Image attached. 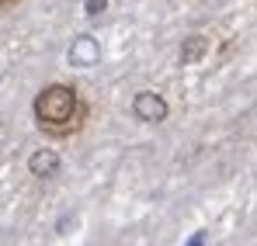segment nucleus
I'll list each match as a JSON object with an SVG mask.
<instances>
[{
	"label": "nucleus",
	"mask_w": 257,
	"mask_h": 246,
	"mask_svg": "<svg viewBox=\"0 0 257 246\" xmlns=\"http://www.w3.org/2000/svg\"><path fill=\"white\" fill-rule=\"evenodd\" d=\"M32 118L45 139H73L87 128L90 104L73 83H45L32 97Z\"/></svg>",
	"instance_id": "obj_1"
},
{
	"label": "nucleus",
	"mask_w": 257,
	"mask_h": 246,
	"mask_svg": "<svg viewBox=\"0 0 257 246\" xmlns=\"http://www.w3.org/2000/svg\"><path fill=\"white\" fill-rule=\"evenodd\" d=\"M132 115H136V122H143V125H160V122H167L171 108H167V101L157 90H143L132 101Z\"/></svg>",
	"instance_id": "obj_2"
},
{
	"label": "nucleus",
	"mask_w": 257,
	"mask_h": 246,
	"mask_svg": "<svg viewBox=\"0 0 257 246\" xmlns=\"http://www.w3.org/2000/svg\"><path fill=\"white\" fill-rule=\"evenodd\" d=\"M59 153L56 149H39V153H32L28 156V173L32 177H39V180H52L56 173H59Z\"/></svg>",
	"instance_id": "obj_3"
},
{
	"label": "nucleus",
	"mask_w": 257,
	"mask_h": 246,
	"mask_svg": "<svg viewBox=\"0 0 257 246\" xmlns=\"http://www.w3.org/2000/svg\"><path fill=\"white\" fill-rule=\"evenodd\" d=\"M21 0H0V11H7V7H18Z\"/></svg>",
	"instance_id": "obj_4"
}]
</instances>
